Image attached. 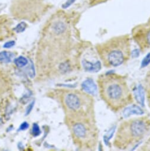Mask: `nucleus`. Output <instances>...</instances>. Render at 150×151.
<instances>
[{"label": "nucleus", "mask_w": 150, "mask_h": 151, "mask_svg": "<svg viewBox=\"0 0 150 151\" xmlns=\"http://www.w3.org/2000/svg\"><path fill=\"white\" fill-rule=\"evenodd\" d=\"M97 83L101 99L112 111L119 112L133 104V95L124 76L114 72L102 73Z\"/></svg>", "instance_id": "obj_1"}, {"label": "nucleus", "mask_w": 150, "mask_h": 151, "mask_svg": "<svg viewBox=\"0 0 150 151\" xmlns=\"http://www.w3.org/2000/svg\"><path fill=\"white\" fill-rule=\"evenodd\" d=\"M63 103L68 121L95 119V101L90 94L70 91L64 95Z\"/></svg>", "instance_id": "obj_4"}, {"label": "nucleus", "mask_w": 150, "mask_h": 151, "mask_svg": "<svg viewBox=\"0 0 150 151\" xmlns=\"http://www.w3.org/2000/svg\"><path fill=\"white\" fill-rule=\"evenodd\" d=\"M33 106H34V102H33V103H31L27 107V111H26V115H28V114L31 112V110L33 109Z\"/></svg>", "instance_id": "obj_15"}, {"label": "nucleus", "mask_w": 150, "mask_h": 151, "mask_svg": "<svg viewBox=\"0 0 150 151\" xmlns=\"http://www.w3.org/2000/svg\"><path fill=\"white\" fill-rule=\"evenodd\" d=\"M95 48L103 66L106 68L125 63L131 55V39L128 35L112 37L98 43Z\"/></svg>", "instance_id": "obj_2"}, {"label": "nucleus", "mask_w": 150, "mask_h": 151, "mask_svg": "<svg viewBox=\"0 0 150 151\" xmlns=\"http://www.w3.org/2000/svg\"><path fill=\"white\" fill-rule=\"evenodd\" d=\"M82 88L85 92L90 94L94 93L96 91V87L91 80L84 81L82 84Z\"/></svg>", "instance_id": "obj_7"}, {"label": "nucleus", "mask_w": 150, "mask_h": 151, "mask_svg": "<svg viewBox=\"0 0 150 151\" xmlns=\"http://www.w3.org/2000/svg\"><path fill=\"white\" fill-rule=\"evenodd\" d=\"M13 54L10 52L3 51L0 52V62L4 63H9L11 61Z\"/></svg>", "instance_id": "obj_8"}, {"label": "nucleus", "mask_w": 150, "mask_h": 151, "mask_svg": "<svg viewBox=\"0 0 150 151\" xmlns=\"http://www.w3.org/2000/svg\"><path fill=\"white\" fill-rule=\"evenodd\" d=\"M150 130V119L147 116L130 118L119 125L113 140V146L119 150H128L139 143Z\"/></svg>", "instance_id": "obj_3"}, {"label": "nucleus", "mask_w": 150, "mask_h": 151, "mask_svg": "<svg viewBox=\"0 0 150 151\" xmlns=\"http://www.w3.org/2000/svg\"><path fill=\"white\" fill-rule=\"evenodd\" d=\"M68 122L75 142L84 149L95 150L99 136L95 119H87Z\"/></svg>", "instance_id": "obj_5"}, {"label": "nucleus", "mask_w": 150, "mask_h": 151, "mask_svg": "<svg viewBox=\"0 0 150 151\" xmlns=\"http://www.w3.org/2000/svg\"><path fill=\"white\" fill-rule=\"evenodd\" d=\"M146 58H145L142 63V66L144 67V66H146L150 62V53L149 55H147L146 57H145Z\"/></svg>", "instance_id": "obj_12"}, {"label": "nucleus", "mask_w": 150, "mask_h": 151, "mask_svg": "<svg viewBox=\"0 0 150 151\" xmlns=\"http://www.w3.org/2000/svg\"><path fill=\"white\" fill-rule=\"evenodd\" d=\"M41 133V131L40 129V127L37 124L34 123L33 126V129H32V134L34 136H37L40 135Z\"/></svg>", "instance_id": "obj_11"}, {"label": "nucleus", "mask_w": 150, "mask_h": 151, "mask_svg": "<svg viewBox=\"0 0 150 151\" xmlns=\"http://www.w3.org/2000/svg\"><path fill=\"white\" fill-rule=\"evenodd\" d=\"M132 37L142 52L150 49V17L142 24L135 26L131 31Z\"/></svg>", "instance_id": "obj_6"}, {"label": "nucleus", "mask_w": 150, "mask_h": 151, "mask_svg": "<svg viewBox=\"0 0 150 151\" xmlns=\"http://www.w3.org/2000/svg\"><path fill=\"white\" fill-rule=\"evenodd\" d=\"M26 27H27V24L25 23L22 22V23H20L19 24H18L14 30L17 32V33H21L23 31H24V30L26 29Z\"/></svg>", "instance_id": "obj_10"}, {"label": "nucleus", "mask_w": 150, "mask_h": 151, "mask_svg": "<svg viewBox=\"0 0 150 151\" xmlns=\"http://www.w3.org/2000/svg\"><path fill=\"white\" fill-rule=\"evenodd\" d=\"M29 125V123H27V122H24L23 123L20 127V130H26L27 129H28Z\"/></svg>", "instance_id": "obj_14"}, {"label": "nucleus", "mask_w": 150, "mask_h": 151, "mask_svg": "<svg viewBox=\"0 0 150 151\" xmlns=\"http://www.w3.org/2000/svg\"><path fill=\"white\" fill-rule=\"evenodd\" d=\"M14 63L17 66L22 68L27 64L28 60L26 58L23 56H20L19 58H17L14 60Z\"/></svg>", "instance_id": "obj_9"}, {"label": "nucleus", "mask_w": 150, "mask_h": 151, "mask_svg": "<svg viewBox=\"0 0 150 151\" xmlns=\"http://www.w3.org/2000/svg\"><path fill=\"white\" fill-rule=\"evenodd\" d=\"M15 45V42L14 41H10L9 42H7L4 45V47L5 48H10L13 47Z\"/></svg>", "instance_id": "obj_13"}]
</instances>
